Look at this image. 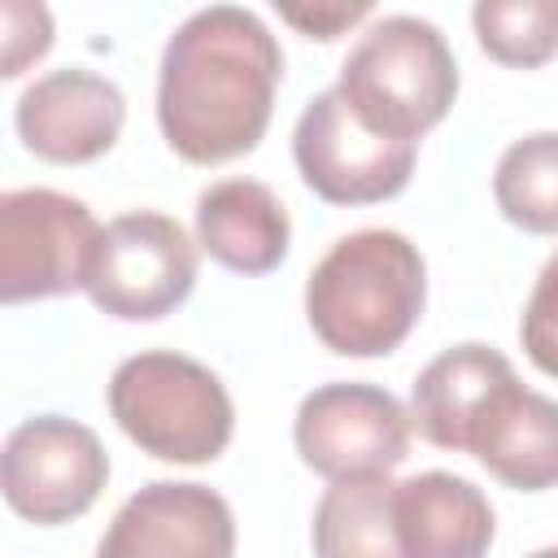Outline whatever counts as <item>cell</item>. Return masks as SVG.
<instances>
[{"label":"cell","mask_w":558,"mask_h":558,"mask_svg":"<svg viewBox=\"0 0 558 558\" xmlns=\"http://www.w3.org/2000/svg\"><path fill=\"white\" fill-rule=\"evenodd\" d=\"M283 52L240 4L196 9L161 52L157 122L192 166H222L257 148L270 126Z\"/></svg>","instance_id":"obj_1"},{"label":"cell","mask_w":558,"mask_h":558,"mask_svg":"<svg viewBox=\"0 0 558 558\" xmlns=\"http://www.w3.org/2000/svg\"><path fill=\"white\" fill-rule=\"evenodd\" d=\"M427 266L418 248L388 227H366L331 244L310 270L305 314L314 336L340 357H384L418 323Z\"/></svg>","instance_id":"obj_2"},{"label":"cell","mask_w":558,"mask_h":558,"mask_svg":"<svg viewBox=\"0 0 558 558\" xmlns=\"http://www.w3.org/2000/svg\"><path fill=\"white\" fill-rule=\"evenodd\" d=\"M336 92L366 131L414 144L449 113L458 96V61L432 22L392 13L344 57Z\"/></svg>","instance_id":"obj_3"},{"label":"cell","mask_w":558,"mask_h":558,"mask_svg":"<svg viewBox=\"0 0 558 558\" xmlns=\"http://www.w3.org/2000/svg\"><path fill=\"white\" fill-rule=\"evenodd\" d=\"M113 423L161 462H214L235 427L222 379L183 353H135L109 379Z\"/></svg>","instance_id":"obj_4"},{"label":"cell","mask_w":558,"mask_h":558,"mask_svg":"<svg viewBox=\"0 0 558 558\" xmlns=\"http://www.w3.org/2000/svg\"><path fill=\"white\" fill-rule=\"evenodd\" d=\"M105 227L78 196L17 187L0 196V301H39L92 283Z\"/></svg>","instance_id":"obj_5"},{"label":"cell","mask_w":558,"mask_h":558,"mask_svg":"<svg viewBox=\"0 0 558 558\" xmlns=\"http://www.w3.org/2000/svg\"><path fill=\"white\" fill-rule=\"evenodd\" d=\"M109 480V453L100 436L61 414H35L17 423L4 440L0 484L4 501L39 523L57 527L92 510Z\"/></svg>","instance_id":"obj_6"},{"label":"cell","mask_w":558,"mask_h":558,"mask_svg":"<svg viewBox=\"0 0 558 558\" xmlns=\"http://www.w3.org/2000/svg\"><path fill=\"white\" fill-rule=\"evenodd\" d=\"M410 432L414 418L405 405L375 384H323L301 401L292 423L301 462L331 484L388 475L405 462Z\"/></svg>","instance_id":"obj_7"},{"label":"cell","mask_w":558,"mask_h":558,"mask_svg":"<svg viewBox=\"0 0 558 558\" xmlns=\"http://www.w3.org/2000/svg\"><path fill=\"white\" fill-rule=\"evenodd\" d=\"M192 283H196V244L187 240V231L166 214L140 209L105 227L87 292L96 310L122 323H153L179 310Z\"/></svg>","instance_id":"obj_8"},{"label":"cell","mask_w":558,"mask_h":558,"mask_svg":"<svg viewBox=\"0 0 558 558\" xmlns=\"http://www.w3.org/2000/svg\"><path fill=\"white\" fill-rule=\"evenodd\" d=\"M292 157L314 196L331 205H375L414 174V144L366 131L336 87L318 92L292 131Z\"/></svg>","instance_id":"obj_9"},{"label":"cell","mask_w":558,"mask_h":558,"mask_svg":"<svg viewBox=\"0 0 558 558\" xmlns=\"http://www.w3.org/2000/svg\"><path fill=\"white\" fill-rule=\"evenodd\" d=\"M13 122L35 157L57 166H83L118 144L126 122V100L113 78L83 65H65L35 78L17 96Z\"/></svg>","instance_id":"obj_10"},{"label":"cell","mask_w":558,"mask_h":558,"mask_svg":"<svg viewBox=\"0 0 558 558\" xmlns=\"http://www.w3.org/2000/svg\"><path fill=\"white\" fill-rule=\"evenodd\" d=\"M235 519L231 506L205 484L157 480L126 497L96 558H231Z\"/></svg>","instance_id":"obj_11"},{"label":"cell","mask_w":558,"mask_h":558,"mask_svg":"<svg viewBox=\"0 0 558 558\" xmlns=\"http://www.w3.org/2000/svg\"><path fill=\"white\" fill-rule=\"evenodd\" d=\"M405 558H484L493 545L488 497L449 471H423L392 493Z\"/></svg>","instance_id":"obj_12"},{"label":"cell","mask_w":558,"mask_h":558,"mask_svg":"<svg viewBox=\"0 0 558 558\" xmlns=\"http://www.w3.org/2000/svg\"><path fill=\"white\" fill-rule=\"evenodd\" d=\"M466 453L480 458L488 475H497L519 493L554 488L558 484V401L510 379L475 423Z\"/></svg>","instance_id":"obj_13"},{"label":"cell","mask_w":558,"mask_h":558,"mask_svg":"<svg viewBox=\"0 0 558 558\" xmlns=\"http://www.w3.org/2000/svg\"><path fill=\"white\" fill-rule=\"evenodd\" d=\"M510 379H519V375L497 349H488V344H453L440 357H432L423 366V375L414 379L410 418H414L423 440L466 453L475 423L484 418V410L493 405V397Z\"/></svg>","instance_id":"obj_14"},{"label":"cell","mask_w":558,"mask_h":558,"mask_svg":"<svg viewBox=\"0 0 558 558\" xmlns=\"http://www.w3.org/2000/svg\"><path fill=\"white\" fill-rule=\"evenodd\" d=\"M288 214L257 179H222L196 196V244L235 275H266L288 253Z\"/></svg>","instance_id":"obj_15"},{"label":"cell","mask_w":558,"mask_h":558,"mask_svg":"<svg viewBox=\"0 0 558 558\" xmlns=\"http://www.w3.org/2000/svg\"><path fill=\"white\" fill-rule=\"evenodd\" d=\"M388 475L340 480L314 510V558H405Z\"/></svg>","instance_id":"obj_16"},{"label":"cell","mask_w":558,"mask_h":558,"mask_svg":"<svg viewBox=\"0 0 558 558\" xmlns=\"http://www.w3.org/2000/svg\"><path fill=\"white\" fill-rule=\"evenodd\" d=\"M493 196L506 222L532 235H558V131L514 140L497 161Z\"/></svg>","instance_id":"obj_17"},{"label":"cell","mask_w":558,"mask_h":558,"mask_svg":"<svg viewBox=\"0 0 558 558\" xmlns=\"http://www.w3.org/2000/svg\"><path fill=\"white\" fill-rule=\"evenodd\" d=\"M480 48L514 70L558 57V0H484L471 9Z\"/></svg>","instance_id":"obj_18"},{"label":"cell","mask_w":558,"mask_h":558,"mask_svg":"<svg viewBox=\"0 0 558 558\" xmlns=\"http://www.w3.org/2000/svg\"><path fill=\"white\" fill-rule=\"evenodd\" d=\"M519 336H523V349L536 362V371L558 379V253L536 275V288L527 296Z\"/></svg>","instance_id":"obj_19"},{"label":"cell","mask_w":558,"mask_h":558,"mask_svg":"<svg viewBox=\"0 0 558 558\" xmlns=\"http://www.w3.org/2000/svg\"><path fill=\"white\" fill-rule=\"evenodd\" d=\"M4 78H17L52 44V17L44 4H4Z\"/></svg>","instance_id":"obj_20"},{"label":"cell","mask_w":558,"mask_h":558,"mask_svg":"<svg viewBox=\"0 0 558 558\" xmlns=\"http://www.w3.org/2000/svg\"><path fill=\"white\" fill-rule=\"evenodd\" d=\"M371 13V4H314V9H279L283 22H292L296 31H305L310 39H336L340 31H349L353 22H362Z\"/></svg>","instance_id":"obj_21"},{"label":"cell","mask_w":558,"mask_h":558,"mask_svg":"<svg viewBox=\"0 0 558 558\" xmlns=\"http://www.w3.org/2000/svg\"><path fill=\"white\" fill-rule=\"evenodd\" d=\"M532 558H558V549H536Z\"/></svg>","instance_id":"obj_22"}]
</instances>
